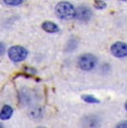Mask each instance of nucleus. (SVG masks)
Returning a JSON list of instances; mask_svg holds the SVG:
<instances>
[{"label": "nucleus", "instance_id": "1", "mask_svg": "<svg viewBox=\"0 0 127 128\" xmlns=\"http://www.w3.org/2000/svg\"><path fill=\"white\" fill-rule=\"evenodd\" d=\"M75 14H76V9L75 7L69 2L62 1L59 2L56 6V15L59 17L60 20H72L75 18Z\"/></svg>", "mask_w": 127, "mask_h": 128}, {"label": "nucleus", "instance_id": "2", "mask_svg": "<svg viewBox=\"0 0 127 128\" xmlns=\"http://www.w3.org/2000/svg\"><path fill=\"white\" fill-rule=\"evenodd\" d=\"M27 54H29L27 50L24 46H14L12 48H9V50H8V57L14 62H19V61L25 60Z\"/></svg>", "mask_w": 127, "mask_h": 128}, {"label": "nucleus", "instance_id": "3", "mask_svg": "<svg viewBox=\"0 0 127 128\" xmlns=\"http://www.w3.org/2000/svg\"><path fill=\"white\" fill-rule=\"evenodd\" d=\"M98 64L96 57L91 53H85L78 58V67L83 70H91Z\"/></svg>", "mask_w": 127, "mask_h": 128}, {"label": "nucleus", "instance_id": "4", "mask_svg": "<svg viewBox=\"0 0 127 128\" xmlns=\"http://www.w3.org/2000/svg\"><path fill=\"white\" fill-rule=\"evenodd\" d=\"M110 51L117 58H124L127 56V44L124 42H116L111 46Z\"/></svg>", "mask_w": 127, "mask_h": 128}, {"label": "nucleus", "instance_id": "5", "mask_svg": "<svg viewBox=\"0 0 127 128\" xmlns=\"http://www.w3.org/2000/svg\"><path fill=\"white\" fill-rule=\"evenodd\" d=\"M92 12L89 7L86 6H81L76 9V14H75V18L79 22H87L91 20Z\"/></svg>", "mask_w": 127, "mask_h": 128}, {"label": "nucleus", "instance_id": "6", "mask_svg": "<svg viewBox=\"0 0 127 128\" xmlns=\"http://www.w3.org/2000/svg\"><path fill=\"white\" fill-rule=\"evenodd\" d=\"M13 116V108L9 106H4L1 111H0V119L1 120H7Z\"/></svg>", "mask_w": 127, "mask_h": 128}, {"label": "nucleus", "instance_id": "7", "mask_svg": "<svg viewBox=\"0 0 127 128\" xmlns=\"http://www.w3.org/2000/svg\"><path fill=\"white\" fill-rule=\"evenodd\" d=\"M42 28L48 33H56V32L59 31V27L52 22H44L42 24Z\"/></svg>", "mask_w": 127, "mask_h": 128}, {"label": "nucleus", "instance_id": "8", "mask_svg": "<svg viewBox=\"0 0 127 128\" xmlns=\"http://www.w3.org/2000/svg\"><path fill=\"white\" fill-rule=\"evenodd\" d=\"M82 99H83L85 102H89V103H99V102H100L96 98L91 96V95H83Z\"/></svg>", "mask_w": 127, "mask_h": 128}, {"label": "nucleus", "instance_id": "9", "mask_svg": "<svg viewBox=\"0 0 127 128\" xmlns=\"http://www.w3.org/2000/svg\"><path fill=\"white\" fill-rule=\"evenodd\" d=\"M24 0H4V2L8 6H18L22 5Z\"/></svg>", "mask_w": 127, "mask_h": 128}, {"label": "nucleus", "instance_id": "10", "mask_svg": "<svg viewBox=\"0 0 127 128\" xmlns=\"http://www.w3.org/2000/svg\"><path fill=\"white\" fill-rule=\"evenodd\" d=\"M94 7H95L96 9H103V8H105V4L103 2L102 0H95Z\"/></svg>", "mask_w": 127, "mask_h": 128}, {"label": "nucleus", "instance_id": "11", "mask_svg": "<svg viewBox=\"0 0 127 128\" xmlns=\"http://www.w3.org/2000/svg\"><path fill=\"white\" fill-rule=\"evenodd\" d=\"M5 50H6V48H5V44H4V43H1V42H0V56H1V54H3V53L5 52Z\"/></svg>", "mask_w": 127, "mask_h": 128}, {"label": "nucleus", "instance_id": "12", "mask_svg": "<svg viewBox=\"0 0 127 128\" xmlns=\"http://www.w3.org/2000/svg\"><path fill=\"white\" fill-rule=\"evenodd\" d=\"M118 127H127V121H124V122H120L118 125Z\"/></svg>", "mask_w": 127, "mask_h": 128}, {"label": "nucleus", "instance_id": "13", "mask_svg": "<svg viewBox=\"0 0 127 128\" xmlns=\"http://www.w3.org/2000/svg\"><path fill=\"white\" fill-rule=\"evenodd\" d=\"M125 108H126V110H127V102L125 103Z\"/></svg>", "mask_w": 127, "mask_h": 128}, {"label": "nucleus", "instance_id": "14", "mask_svg": "<svg viewBox=\"0 0 127 128\" xmlns=\"http://www.w3.org/2000/svg\"><path fill=\"white\" fill-rule=\"evenodd\" d=\"M122 1H126V0H122Z\"/></svg>", "mask_w": 127, "mask_h": 128}, {"label": "nucleus", "instance_id": "15", "mask_svg": "<svg viewBox=\"0 0 127 128\" xmlns=\"http://www.w3.org/2000/svg\"><path fill=\"white\" fill-rule=\"evenodd\" d=\"M0 127H1V125H0Z\"/></svg>", "mask_w": 127, "mask_h": 128}]
</instances>
